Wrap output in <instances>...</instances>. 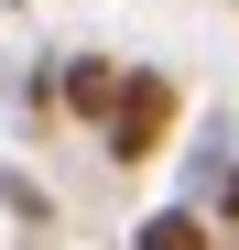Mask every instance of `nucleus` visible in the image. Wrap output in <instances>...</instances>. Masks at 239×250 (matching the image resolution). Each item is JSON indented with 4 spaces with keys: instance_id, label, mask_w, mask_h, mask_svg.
I'll list each match as a JSON object with an SVG mask.
<instances>
[{
    "instance_id": "obj_1",
    "label": "nucleus",
    "mask_w": 239,
    "mask_h": 250,
    "mask_svg": "<svg viewBox=\"0 0 239 250\" xmlns=\"http://www.w3.org/2000/svg\"><path fill=\"white\" fill-rule=\"evenodd\" d=\"M174 120H185V87H174L163 65H131V87H120V109L98 120V142H109L120 174H131V163H152V152L174 142Z\"/></svg>"
},
{
    "instance_id": "obj_2",
    "label": "nucleus",
    "mask_w": 239,
    "mask_h": 250,
    "mask_svg": "<svg viewBox=\"0 0 239 250\" xmlns=\"http://www.w3.org/2000/svg\"><path fill=\"white\" fill-rule=\"evenodd\" d=\"M120 87H131V65H120V55H65V76H55V109H76V120H109V109H120Z\"/></svg>"
},
{
    "instance_id": "obj_3",
    "label": "nucleus",
    "mask_w": 239,
    "mask_h": 250,
    "mask_svg": "<svg viewBox=\"0 0 239 250\" xmlns=\"http://www.w3.org/2000/svg\"><path fill=\"white\" fill-rule=\"evenodd\" d=\"M131 250H218V239H207V207H196V196H185V207H152V218L131 229Z\"/></svg>"
},
{
    "instance_id": "obj_4",
    "label": "nucleus",
    "mask_w": 239,
    "mask_h": 250,
    "mask_svg": "<svg viewBox=\"0 0 239 250\" xmlns=\"http://www.w3.org/2000/svg\"><path fill=\"white\" fill-rule=\"evenodd\" d=\"M207 218H218V229L239 239V163H228V185H218V207H207Z\"/></svg>"
},
{
    "instance_id": "obj_5",
    "label": "nucleus",
    "mask_w": 239,
    "mask_h": 250,
    "mask_svg": "<svg viewBox=\"0 0 239 250\" xmlns=\"http://www.w3.org/2000/svg\"><path fill=\"white\" fill-rule=\"evenodd\" d=\"M228 11H239V0H228Z\"/></svg>"
}]
</instances>
